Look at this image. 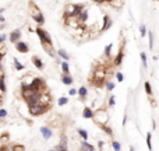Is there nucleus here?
<instances>
[{
    "label": "nucleus",
    "mask_w": 159,
    "mask_h": 151,
    "mask_svg": "<svg viewBox=\"0 0 159 151\" xmlns=\"http://www.w3.org/2000/svg\"><path fill=\"white\" fill-rule=\"evenodd\" d=\"M35 32H36V35L39 36V41H41V43L45 46V49H46V48H52L53 41H52V38H50V35L43 30V28L38 27L35 30Z\"/></svg>",
    "instance_id": "f257e3e1"
},
{
    "label": "nucleus",
    "mask_w": 159,
    "mask_h": 151,
    "mask_svg": "<svg viewBox=\"0 0 159 151\" xmlns=\"http://www.w3.org/2000/svg\"><path fill=\"white\" fill-rule=\"evenodd\" d=\"M109 120V115L108 112L105 111V109H99V111L95 112V116H94V122L96 123V125L102 126V125H106Z\"/></svg>",
    "instance_id": "f03ea898"
},
{
    "label": "nucleus",
    "mask_w": 159,
    "mask_h": 151,
    "mask_svg": "<svg viewBox=\"0 0 159 151\" xmlns=\"http://www.w3.org/2000/svg\"><path fill=\"white\" fill-rule=\"evenodd\" d=\"M31 6H32V13H31V17L35 20L36 24L43 25V24H45V17H43V14L41 13V10H39V8L36 7L35 4H31Z\"/></svg>",
    "instance_id": "7ed1b4c3"
},
{
    "label": "nucleus",
    "mask_w": 159,
    "mask_h": 151,
    "mask_svg": "<svg viewBox=\"0 0 159 151\" xmlns=\"http://www.w3.org/2000/svg\"><path fill=\"white\" fill-rule=\"evenodd\" d=\"M28 111H29L31 116H41V115H43L45 112L47 111V106L42 105V103H38V105H35V106H29Z\"/></svg>",
    "instance_id": "20e7f679"
},
{
    "label": "nucleus",
    "mask_w": 159,
    "mask_h": 151,
    "mask_svg": "<svg viewBox=\"0 0 159 151\" xmlns=\"http://www.w3.org/2000/svg\"><path fill=\"white\" fill-rule=\"evenodd\" d=\"M43 91H39V92H35V94H32V95H29V97H27L25 98V103L28 105V108L29 106H35V105H38L39 102H41V94Z\"/></svg>",
    "instance_id": "39448f33"
},
{
    "label": "nucleus",
    "mask_w": 159,
    "mask_h": 151,
    "mask_svg": "<svg viewBox=\"0 0 159 151\" xmlns=\"http://www.w3.org/2000/svg\"><path fill=\"white\" fill-rule=\"evenodd\" d=\"M8 41L14 45H15L18 41H21V30H13L11 31L10 35H8Z\"/></svg>",
    "instance_id": "423d86ee"
},
{
    "label": "nucleus",
    "mask_w": 159,
    "mask_h": 151,
    "mask_svg": "<svg viewBox=\"0 0 159 151\" xmlns=\"http://www.w3.org/2000/svg\"><path fill=\"white\" fill-rule=\"evenodd\" d=\"M74 14H75V4L74 3H68L64 7V16H66V18H68V17H74Z\"/></svg>",
    "instance_id": "0eeeda50"
},
{
    "label": "nucleus",
    "mask_w": 159,
    "mask_h": 151,
    "mask_svg": "<svg viewBox=\"0 0 159 151\" xmlns=\"http://www.w3.org/2000/svg\"><path fill=\"white\" fill-rule=\"evenodd\" d=\"M50 101H52V98H50V94L47 91H43L41 94V102L39 103H42V105H45V106H47L49 108L50 106Z\"/></svg>",
    "instance_id": "6e6552de"
},
{
    "label": "nucleus",
    "mask_w": 159,
    "mask_h": 151,
    "mask_svg": "<svg viewBox=\"0 0 159 151\" xmlns=\"http://www.w3.org/2000/svg\"><path fill=\"white\" fill-rule=\"evenodd\" d=\"M15 49L18 50L20 53H28L29 52V46H28L25 42H22V41H18L15 43Z\"/></svg>",
    "instance_id": "1a4fd4ad"
},
{
    "label": "nucleus",
    "mask_w": 159,
    "mask_h": 151,
    "mask_svg": "<svg viewBox=\"0 0 159 151\" xmlns=\"http://www.w3.org/2000/svg\"><path fill=\"white\" fill-rule=\"evenodd\" d=\"M41 134H42V137H43L45 140H49L50 137L53 136V130L50 127H47V126H42L41 127Z\"/></svg>",
    "instance_id": "9d476101"
},
{
    "label": "nucleus",
    "mask_w": 159,
    "mask_h": 151,
    "mask_svg": "<svg viewBox=\"0 0 159 151\" xmlns=\"http://www.w3.org/2000/svg\"><path fill=\"white\" fill-rule=\"evenodd\" d=\"M88 18H89V13H88V10H86V8L82 11V13L80 14V16L77 17V20H78V21H80V24H82V25H84V24H86V21H88Z\"/></svg>",
    "instance_id": "9b49d317"
},
{
    "label": "nucleus",
    "mask_w": 159,
    "mask_h": 151,
    "mask_svg": "<svg viewBox=\"0 0 159 151\" xmlns=\"http://www.w3.org/2000/svg\"><path fill=\"white\" fill-rule=\"evenodd\" d=\"M94 116H95V112L92 111V108L85 106L82 111V117H85V119H94Z\"/></svg>",
    "instance_id": "f8f14e48"
},
{
    "label": "nucleus",
    "mask_w": 159,
    "mask_h": 151,
    "mask_svg": "<svg viewBox=\"0 0 159 151\" xmlns=\"http://www.w3.org/2000/svg\"><path fill=\"white\" fill-rule=\"evenodd\" d=\"M105 76H106V70H103V69H98V70H95L94 71L95 80H105Z\"/></svg>",
    "instance_id": "ddd939ff"
},
{
    "label": "nucleus",
    "mask_w": 159,
    "mask_h": 151,
    "mask_svg": "<svg viewBox=\"0 0 159 151\" xmlns=\"http://www.w3.org/2000/svg\"><path fill=\"white\" fill-rule=\"evenodd\" d=\"M110 27H112V20L109 18L108 14H105V16H103V25H102V28H100V31H106Z\"/></svg>",
    "instance_id": "4468645a"
},
{
    "label": "nucleus",
    "mask_w": 159,
    "mask_h": 151,
    "mask_svg": "<svg viewBox=\"0 0 159 151\" xmlns=\"http://www.w3.org/2000/svg\"><path fill=\"white\" fill-rule=\"evenodd\" d=\"M32 64L36 67L38 70H42L43 69V62H42V59H39L38 56H33L32 57Z\"/></svg>",
    "instance_id": "2eb2a0df"
},
{
    "label": "nucleus",
    "mask_w": 159,
    "mask_h": 151,
    "mask_svg": "<svg viewBox=\"0 0 159 151\" xmlns=\"http://www.w3.org/2000/svg\"><path fill=\"white\" fill-rule=\"evenodd\" d=\"M81 148H82V151H95V147L92 144H89L86 140L81 141Z\"/></svg>",
    "instance_id": "dca6fc26"
},
{
    "label": "nucleus",
    "mask_w": 159,
    "mask_h": 151,
    "mask_svg": "<svg viewBox=\"0 0 159 151\" xmlns=\"http://www.w3.org/2000/svg\"><path fill=\"white\" fill-rule=\"evenodd\" d=\"M33 80H35V77H32V76H25L21 78V85H31Z\"/></svg>",
    "instance_id": "f3484780"
},
{
    "label": "nucleus",
    "mask_w": 159,
    "mask_h": 151,
    "mask_svg": "<svg viewBox=\"0 0 159 151\" xmlns=\"http://www.w3.org/2000/svg\"><path fill=\"white\" fill-rule=\"evenodd\" d=\"M73 81L74 80H73V77L70 74H63L61 76V83H63L64 85H71Z\"/></svg>",
    "instance_id": "a211bd4d"
},
{
    "label": "nucleus",
    "mask_w": 159,
    "mask_h": 151,
    "mask_svg": "<svg viewBox=\"0 0 159 151\" xmlns=\"http://www.w3.org/2000/svg\"><path fill=\"white\" fill-rule=\"evenodd\" d=\"M86 95H88V89H86V87H80L78 88V97H80V99L82 101V99H85L86 98Z\"/></svg>",
    "instance_id": "6ab92c4d"
},
{
    "label": "nucleus",
    "mask_w": 159,
    "mask_h": 151,
    "mask_svg": "<svg viewBox=\"0 0 159 151\" xmlns=\"http://www.w3.org/2000/svg\"><path fill=\"white\" fill-rule=\"evenodd\" d=\"M61 71H63V74H70V66H68V62L67 60H63L61 62Z\"/></svg>",
    "instance_id": "aec40b11"
},
{
    "label": "nucleus",
    "mask_w": 159,
    "mask_h": 151,
    "mask_svg": "<svg viewBox=\"0 0 159 151\" xmlns=\"http://www.w3.org/2000/svg\"><path fill=\"white\" fill-rule=\"evenodd\" d=\"M57 56H60L63 60H67V62H68V59H70V55L64 49H59L57 50Z\"/></svg>",
    "instance_id": "412c9836"
},
{
    "label": "nucleus",
    "mask_w": 159,
    "mask_h": 151,
    "mask_svg": "<svg viewBox=\"0 0 159 151\" xmlns=\"http://www.w3.org/2000/svg\"><path fill=\"white\" fill-rule=\"evenodd\" d=\"M123 57H124V52H123V50H120V52L117 53L116 59H114V64H116V66H119V64H121Z\"/></svg>",
    "instance_id": "4be33fe9"
},
{
    "label": "nucleus",
    "mask_w": 159,
    "mask_h": 151,
    "mask_svg": "<svg viewBox=\"0 0 159 151\" xmlns=\"http://www.w3.org/2000/svg\"><path fill=\"white\" fill-rule=\"evenodd\" d=\"M139 57H141V62H142V67H144V69H148L147 53H145V52H141V53H139Z\"/></svg>",
    "instance_id": "5701e85b"
},
{
    "label": "nucleus",
    "mask_w": 159,
    "mask_h": 151,
    "mask_svg": "<svg viewBox=\"0 0 159 151\" xmlns=\"http://www.w3.org/2000/svg\"><path fill=\"white\" fill-rule=\"evenodd\" d=\"M99 127L102 129V130L105 131L106 134H109V136H110V137L113 136V130H112V129H110V126H108V123H106V125H102V126H99Z\"/></svg>",
    "instance_id": "b1692460"
},
{
    "label": "nucleus",
    "mask_w": 159,
    "mask_h": 151,
    "mask_svg": "<svg viewBox=\"0 0 159 151\" xmlns=\"http://www.w3.org/2000/svg\"><path fill=\"white\" fill-rule=\"evenodd\" d=\"M148 46H149V49H153V32L152 31H148Z\"/></svg>",
    "instance_id": "393cba45"
},
{
    "label": "nucleus",
    "mask_w": 159,
    "mask_h": 151,
    "mask_svg": "<svg viewBox=\"0 0 159 151\" xmlns=\"http://www.w3.org/2000/svg\"><path fill=\"white\" fill-rule=\"evenodd\" d=\"M112 48H113V45L109 43L105 46V52H103V55H105V57H109L110 59V55H112Z\"/></svg>",
    "instance_id": "a878e982"
},
{
    "label": "nucleus",
    "mask_w": 159,
    "mask_h": 151,
    "mask_svg": "<svg viewBox=\"0 0 159 151\" xmlns=\"http://www.w3.org/2000/svg\"><path fill=\"white\" fill-rule=\"evenodd\" d=\"M13 63H14V67H15V70H24L25 69V66L22 63H20L18 59L13 57Z\"/></svg>",
    "instance_id": "bb28decb"
},
{
    "label": "nucleus",
    "mask_w": 159,
    "mask_h": 151,
    "mask_svg": "<svg viewBox=\"0 0 159 151\" xmlns=\"http://www.w3.org/2000/svg\"><path fill=\"white\" fill-rule=\"evenodd\" d=\"M139 35H141V38H145V36L148 35V32H147V25H145V24H141V25H139Z\"/></svg>",
    "instance_id": "cd10ccee"
},
{
    "label": "nucleus",
    "mask_w": 159,
    "mask_h": 151,
    "mask_svg": "<svg viewBox=\"0 0 159 151\" xmlns=\"http://www.w3.org/2000/svg\"><path fill=\"white\" fill-rule=\"evenodd\" d=\"M144 88H145V92H147V94L151 97V95H152V87H151L149 81H145V83H144Z\"/></svg>",
    "instance_id": "c85d7f7f"
},
{
    "label": "nucleus",
    "mask_w": 159,
    "mask_h": 151,
    "mask_svg": "<svg viewBox=\"0 0 159 151\" xmlns=\"http://www.w3.org/2000/svg\"><path fill=\"white\" fill-rule=\"evenodd\" d=\"M77 133L81 136L82 140H88V131L84 130V129H77Z\"/></svg>",
    "instance_id": "c756f323"
},
{
    "label": "nucleus",
    "mask_w": 159,
    "mask_h": 151,
    "mask_svg": "<svg viewBox=\"0 0 159 151\" xmlns=\"http://www.w3.org/2000/svg\"><path fill=\"white\" fill-rule=\"evenodd\" d=\"M147 145H148V150L152 151V134L147 133Z\"/></svg>",
    "instance_id": "7c9ffc66"
},
{
    "label": "nucleus",
    "mask_w": 159,
    "mask_h": 151,
    "mask_svg": "<svg viewBox=\"0 0 159 151\" xmlns=\"http://www.w3.org/2000/svg\"><path fill=\"white\" fill-rule=\"evenodd\" d=\"M8 148V151H24L25 148H24V145H11V147H7Z\"/></svg>",
    "instance_id": "2f4dec72"
},
{
    "label": "nucleus",
    "mask_w": 159,
    "mask_h": 151,
    "mask_svg": "<svg viewBox=\"0 0 159 151\" xmlns=\"http://www.w3.org/2000/svg\"><path fill=\"white\" fill-rule=\"evenodd\" d=\"M57 103H59L60 106L67 105V103H68V98H67V97H60V98L57 99Z\"/></svg>",
    "instance_id": "473e14b6"
},
{
    "label": "nucleus",
    "mask_w": 159,
    "mask_h": 151,
    "mask_svg": "<svg viewBox=\"0 0 159 151\" xmlns=\"http://www.w3.org/2000/svg\"><path fill=\"white\" fill-rule=\"evenodd\" d=\"M105 87H106V89H108V91H113L114 87H116V84H114L113 81H106V83H105Z\"/></svg>",
    "instance_id": "72a5a7b5"
},
{
    "label": "nucleus",
    "mask_w": 159,
    "mask_h": 151,
    "mask_svg": "<svg viewBox=\"0 0 159 151\" xmlns=\"http://www.w3.org/2000/svg\"><path fill=\"white\" fill-rule=\"evenodd\" d=\"M112 147H113L114 151H121V144H120L119 141H116V140L112 141Z\"/></svg>",
    "instance_id": "f704fd0d"
},
{
    "label": "nucleus",
    "mask_w": 159,
    "mask_h": 151,
    "mask_svg": "<svg viewBox=\"0 0 159 151\" xmlns=\"http://www.w3.org/2000/svg\"><path fill=\"white\" fill-rule=\"evenodd\" d=\"M114 76H116V80L119 81V83H121V81L124 80V76H123V73H120V71H116Z\"/></svg>",
    "instance_id": "c9c22d12"
},
{
    "label": "nucleus",
    "mask_w": 159,
    "mask_h": 151,
    "mask_svg": "<svg viewBox=\"0 0 159 151\" xmlns=\"http://www.w3.org/2000/svg\"><path fill=\"white\" fill-rule=\"evenodd\" d=\"M114 103H116V98L112 95V97L109 98V101H108V105H109V106H114Z\"/></svg>",
    "instance_id": "e433bc0d"
},
{
    "label": "nucleus",
    "mask_w": 159,
    "mask_h": 151,
    "mask_svg": "<svg viewBox=\"0 0 159 151\" xmlns=\"http://www.w3.org/2000/svg\"><path fill=\"white\" fill-rule=\"evenodd\" d=\"M77 94H78V89H75V88H71V89L68 91V95H70V97H74V95H77Z\"/></svg>",
    "instance_id": "4c0bfd02"
},
{
    "label": "nucleus",
    "mask_w": 159,
    "mask_h": 151,
    "mask_svg": "<svg viewBox=\"0 0 159 151\" xmlns=\"http://www.w3.org/2000/svg\"><path fill=\"white\" fill-rule=\"evenodd\" d=\"M7 111H6V109H0V117H2V119H4L6 116H7Z\"/></svg>",
    "instance_id": "58836bf2"
},
{
    "label": "nucleus",
    "mask_w": 159,
    "mask_h": 151,
    "mask_svg": "<svg viewBox=\"0 0 159 151\" xmlns=\"http://www.w3.org/2000/svg\"><path fill=\"white\" fill-rule=\"evenodd\" d=\"M6 36H7V35H4V34H0V43H3V42L6 41Z\"/></svg>",
    "instance_id": "ea45409f"
},
{
    "label": "nucleus",
    "mask_w": 159,
    "mask_h": 151,
    "mask_svg": "<svg viewBox=\"0 0 159 151\" xmlns=\"http://www.w3.org/2000/svg\"><path fill=\"white\" fill-rule=\"evenodd\" d=\"M127 123V115H124V117H123V125H126Z\"/></svg>",
    "instance_id": "a19ab883"
},
{
    "label": "nucleus",
    "mask_w": 159,
    "mask_h": 151,
    "mask_svg": "<svg viewBox=\"0 0 159 151\" xmlns=\"http://www.w3.org/2000/svg\"><path fill=\"white\" fill-rule=\"evenodd\" d=\"M3 22H4V17L0 16V24H3Z\"/></svg>",
    "instance_id": "79ce46f5"
},
{
    "label": "nucleus",
    "mask_w": 159,
    "mask_h": 151,
    "mask_svg": "<svg viewBox=\"0 0 159 151\" xmlns=\"http://www.w3.org/2000/svg\"><path fill=\"white\" fill-rule=\"evenodd\" d=\"M4 11H6V8H4V7L0 8V16H2V13H4Z\"/></svg>",
    "instance_id": "37998d69"
},
{
    "label": "nucleus",
    "mask_w": 159,
    "mask_h": 151,
    "mask_svg": "<svg viewBox=\"0 0 159 151\" xmlns=\"http://www.w3.org/2000/svg\"><path fill=\"white\" fill-rule=\"evenodd\" d=\"M130 151H135V148H134V147H130Z\"/></svg>",
    "instance_id": "c03bdc74"
},
{
    "label": "nucleus",
    "mask_w": 159,
    "mask_h": 151,
    "mask_svg": "<svg viewBox=\"0 0 159 151\" xmlns=\"http://www.w3.org/2000/svg\"><path fill=\"white\" fill-rule=\"evenodd\" d=\"M2 94H3V92H2V91H0V95H2ZM0 102H2V98H0Z\"/></svg>",
    "instance_id": "a18cd8bd"
},
{
    "label": "nucleus",
    "mask_w": 159,
    "mask_h": 151,
    "mask_svg": "<svg viewBox=\"0 0 159 151\" xmlns=\"http://www.w3.org/2000/svg\"><path fill=\"white\" fill-rule=\"evenodd\" d=\"M0 120H2V117H0Z\"/></svg>",
    "instance_id": "49530a36"
}]
</instances>
